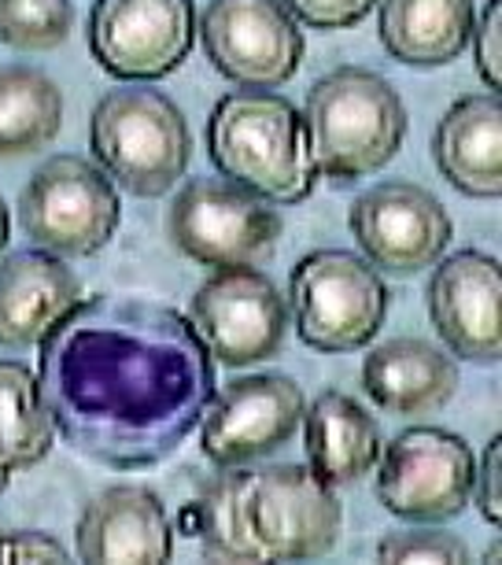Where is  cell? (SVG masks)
<instances>
[{
  "label": "cell",
  "instance_id": "obj_1",
  "mask_svg": "<svg viewBox=\"0 0 502 565\" xmlns=\"http://www.w3.org/2000/svg\"><path fill=\"white\" fill-rule=\"evenodd\" d=\"M38 385L56 433L115 469L174 455L215 399L207 348L181 311L152 300H78L41 340Z\"/></svg>",
  "mask_w": 502,
  "mask_h": 565
},
{
  "label": "cell",
  "instance_id": "obj_2",
  "mask_svg": "<svg viewBox=\"0 0 502 565\" xmlns=\"http://www.w3.org/2000/svg\"><path fill=\"white\" fill-rule=\"evenodd\" d=\"M207 152L222 178L248 189L266 204H299L318 185L303 115L281 93H226L211 108Z\"/></svg>",
  "mask_w": 502,
  "mask_h": 565
},
{
  "label": "cell",
  "instance_id": "obj_3",
  "mask_svg": "<svg viewBox=\"0 0 502 565\" xmlns=\"http://www.w3.org/2000/svg\"><path fill=\"white\" fill-rule=\"evenodd\" d=\"M303 126L318 178L351 185L395 159L407 137V108L377 71L337 67L307 93Z\"/></svg>",
  "mask_w": 502,
  "mask_h": 565
},
{
  "label": "cell",
  "instance_id": "obj_4",
  "mask_svg": "<svg viewBox=\"0 0 502 565\" xmlns=\"http://www.w3.org/2000/svg\"><path fill=\"white\" fill-rule=\"evenodd\" d=\"M89 145L100 170L133 196H163L185 178L192 130L167 93L130 85L104 93L93 108Z\"/></svg>",
  "mask_w": 502,
  "mask_h": 565
},
{
  "label": "cell",
  "instance_id": "obj_5",
  "mask_svg": "<svg viewBox=\"0 0 502 565\" xmlns=\"http://www.w3.org/2000/svg\"><path fill=\"white\" fill-rule=\"evenodd\" d=\"M296 333L307 348L344 355L366 348L388 315V289L362 255L322 248L303 255L288 281Z\"/></svg>",
  "mask_w": 502,
  "mask_h": 565
},
{
  "label": "cell",
  "instance_id": "obj_6",
  "mask_svg": "<svg viewBox=\"0 0 502 565\" xmlns=\"http://www.w3.org/2000/svg\"><path fill=\"white\" fill-rule=\"evenodd\" d=\"M19 226L41 252L85 259L119 230V193L89 159L52 156L30 174L19 196Z\"/></svg>",
  "mask_w": 502,
  "mask_h": 565
},
{
  "label": "cell",
  "instance_id": "obj_7",
  "mask_svg": "<svg viewBox=\"0 0 502 565\" xmlns=\"http://www.w3.org/2000/svg\"><path fill=\"white\" fill-rule=\"evenodd\" d=\"M244 521L259 562H303L337 547L344 507L311 466L288 462L244 473Z\"/></svg>",
  "mask_w": 502,
  "mask_h": 565
},
{
  "label": "cell",
  "instance_id": "obj_8",
  "mask_svg": "<svg viewBox=\"0 0 502 565\" xmlns=\"http://www.w3.org/2000/svg\"><path fill=\"white\" fill-rule=\"evenodd\" d=\"M281 215L226 178H192L170 204V237L200 266H259L281 241Z\"/></svg>",
  "mask_w": 502,
  "mask_h": 565
},
{
  "label": "cell",
  "instance_id": "obj_9",
  "mask_svg": "<svg viewBox=\"0 0 502 565\" xmlns=\"http://www.w3.org/2000/svg\"><path fill=\"white\" fill-rule=\"evenodd\" d=\"M189 322L215 362L252 366L281 351L288 337V303L263 270L226 266L196 289Z\"/></svg>",
  "mask_w": 502,
  "mask_h": 565
},
{
  "label": "cell",
  "instance_id": "obj_10",
  "mask_svg": "<svg viewBox=\"0 0 502 565\" xmlns=\"http://www.w3.org/2000/svg\"><path fill=\"white\" fill-rule=\"evenodd\" d=\"M377 462V499L403 521H451L473 495V451L447 429L399 433Z\"/></svg>",
  "mask_w": 502,
  "mask_h": 565
},
{
  "label": "cell",
  "instance_id": "obj_11",
  "mask_svg": "<svg viewBox=\"0 0 502 565\" xmlns=\"http://www.w3.org/2000/svg\"><path fill=\"white\" fill-rule=\"evenodd\" d=\"M196 41L192 0H96L89 49L122 82H156L189 60Z\"/></svg>",
  "mask_w": 502,
  "mask_h": 565
},
{
  "label": "cell",
  "instance_id": "obj_12",
  "mask_svg": "<svg viewBox=\"0 0 502 565\" xmlns=\"http://www.w3.org/2000/svg\"><path fill=\"white\" fill-rule=\"evenodd\" d=\"M200 41L211 67L244 89H277L303 63V34L281 0H211Z\"/></svg>",
  "mask_w": 502,
  "mask_h": 565
},
{
  "label": "cell",
  "instance_id": "obj_13",
  "mask_svg": "<svg viewBox=\"0 0 502 565\" xmlns=\"http://www.w3.org/2000/svg\"><path fill=\"white\" fill-rule=\"evenodd\" d=\"M348 222L362 259L399 277L429 270L455 233L440 200L414 181H381L366 189L351 204Z\"/></svg>",
  "mask_w": 502,
  "mask_h": 565
},
{
  "label": "cell",
  "instance_id": "obj_14",
  "mask_svg": "<svg viewBox=\"0 0 502 565\" xmlns=\"http://www.w3.org/2000/svg\"><path fill=\"white\" fill-rule=\"evenodd\" d=\"M303 388L281 373H252L215 392L204 411L200 447L218 469L248 466L277 451L296 436L303 422Z\"/></svg>",
  "mask_w": 502,
  "mask_h": 565
},
{
  "label": "cell",
  "instance_id": "obj_15",
  "mask_svg": "<svg viewBox=\"0 0 502 565\" xmlns=\"http://www.w3.org/2000/svg\"><path fill=\"white\" fill-rule=\"evenodd\" d=\"M429 315L436 333L458 359L499 362L502 355V274L499 259L484 252H458L432 263Z\"/></svg>",
  "mask_w": 502,
  "mask_h": 565
},
{
  "label": "cell",
  "instance_id": "obj_16",
  "mask_svg": "<svg viewBox=\"0 0 502 565\" xmlns=\"http://www.w3.org/2000/svg\"><path fill=\"white\" fill-rule=\"evenodd\" d=\"M174 532L156 492L141 484L104 488L78 518L82 562H167Z\"/></svg>",
  "mask_w": 502,
  "mask_h": 565
},
{
  "label": "cell",
  "instance_id": "obj_17",
  "mask_svg": "<svg viewBox=\"0 0 502 565\" xmlns=\"http://www.w3.org/2000/svg\"><path fill=\"white\" fill-rule=\"evenodd\" d=\"M82 281L60 255L15 252L0 263V344L34 348L78 303Z\"/></svg>",
  "mask_w": 502,
  "mask_h": 565
},
{
  "label": "cell",
  "instance_id": "obj_18",
  "mask_svg": "<svg viewBox=\"0 0 502 565\" xmlns=\"http://www.w3.org/2000/svg\"><path fill=\"white\" fill-rule=\"evenodd\" d=\"M362 388L381 411L395 418H421L451 403L458 392V366L429 340H388L362 362Z\"/></svg>",
  "mask_w": 502,
  "mask_h": 565
},
{
  "label": "cell",
  "instance_id": "obj_19",
  "mask_svg": "<svg viewBox=\"0 0 502 565\" xmlns=\"http://www.w3.org/2000/svg\"><path fill=\"white\" fill-rule=\"evenodd\" d=\"M440 174L458 193L495 200L502 193V104L499 93L462 97L444 111L432 137Z\"/></svg>",
  "mask_w": 502,
  "mask_h": 565
},
{
  "label": "cell",
  "instance_id": "obj_20",
  "mask_svg": "<svg viewBox=\"0 0 502 565\" xmlns=\"http://www.w3.org/2000/svg\"><path fill=\"white\" fill-rule=\"evenodd\" d=\"M303 447L311 469L325 484H355L377 466L381 429L373 414L344 392H322L303 411Z\"/></svg>",
  "mask_w": 502,
  "mask_h": 565
},
{
  "label": "cell",
  "instance_id": "obj_21",
  "mask_svg": "<svg viewBox=\"0 0 502 565\" xmlns=\"http://www.w3.org/2000/svg\"><path fill=\"white\" fill-rule=\"evenodd\" d=\"M473 0H381V45L407 67H444L473 34Z\"/></svg>",
  "mask_w": 502,
  "mask_h": 565
},
{
  "label": "cell",
  "instance_id": "obj_22",
  "mask_svg": "<svg viewBox=\"0 0 502 565\" xmlns=\"http://www.w3.org/2000/svg\"><path fill=\"white\" fill-rule=\"evenodd\" d=\"M63 122L60 85L38 67H0V159L41 152Z\"/></svg>",
  "mask_w": 502,
  "mask_h": 565
},
{
  "label": "cell",
  "instance_id": "obj_23",
  "mask_svg": "<svg viewBox=\"0 0 502 565\" xmlns=\"http://www.w3.org/2000/svg\"><path fill=\"white\" fill-rule=\"evenodd\" d=\"M56 422L45 407L38 377L23 362L0 359V462L8 469L38 466L52 451Z\"/></svg>",
  "mask_w": 502,
  "mask_h": 565
},
{
  "label": "cell",
  "instance_id": "obj_24",
  "mask_svg": "<svg viewBox=\"0 0 502 565\" xmlns=\"http://www.w3.org/2000/svg\"><path fill=\"white\" fill-rule=\"evenodd\" d=\"M71 0H0V45L15 52H52L71 38Z\"/></svg>",
  "mask_w": 502,
  "mask_h": 565
},
{
  "label": "cell",
  "instance_id": "obj_25",
  "mask_svg": "<svg viewBox=\"0 0 502 565\" xmlns=\"http://www.w3.org/2000/svg\"><path fill=\"white\" fill-rule=\"evenodd\" d=\"M377 562H469V547L447 532H388L377 543Z\"/></svg>",
  "mask_w": 502,
  "mask_h": 565
},
{
  "label": "cell",
  "instance_id": "obj_26",
  "mask_svg": "<svg viewBox=\"0 0 502 565\" xmlns=\"http://www.w3.org/2000/svg\"><path fill=\"white\" fill-rule=\"evenodd\" d=\"M281 4L311 30H348L362 23L377 0H281Z\"/></svg>",
  "mask_w": 502,
  "mask_h": 565
},
{
  "label": "cell",
  "instance_id": "obj_27",
  "mask_svg": "<svg viewBox=\"0 0 502 565\" xmlns=\"http://www.w3.org/2000/svg\"><path fill=\"white\" fill-rule=\"evenodd\" d=\"M473 49H477V71L488 82L491 93L502 89V0H488L484 15L473 23Z\"/></svg>",
  "mask_w": 502,
  "mask_h": 565
},
{
  "label": "cell",
  "instance_id": "obj_28",
  "mask_svg": "<svg viewBox=\"0 0 502 565\" xmlns=\"http://www.w3.org/2000/svg\"><path fill=\"white\" fill-rule=\"evenodd\" d=\"M0 562H71V551L45 532H0Z\"/></svg>",
  "mask_w": 502,
  "mask_h": 565
},
{
  "label": "cell",
  "instance_id": "obj_29",
  "mask_svg": "<svg viewBox=\"0 0 502 565\" xmlns=\"http://www.w3.org/2000/svg\"><path fill=\"white\" fill-rule=\"evenodd\" d=\"M499 481H502V440L488 444L484 458H480V473H473V492H477V507L484 521L499 525L502 521V492H499Z\"/></svg>",
  "mask_w": 502,
  "mask_h": 565
},
{
  "label": "cell",
  "instance_id": "obj_30",
  "mask_svg": "<svg viewBox=\"0 0 502 565\" xmlns=\"http://www.w3.org/2000/svg\"><path fill=\"white\" fill-rule=\"evenodd\" d=\"M8 237H12V215H8L4 200H0V252L8 248Z\"/></svg>",
  "mask_w": 502,
  "mask_h": 565
},
{
  "label": "cell",
  "instance_id": "obj_31",
  "mask_svg": "<svg viewBox=\"0 0 502 565\" xmlns=\"http://www.w3.org/2000/svg\"><path fill=\"white\" fill-rule=\"evenodd\" d=\"M8 481H12V469H8L4 462H0V492L8 488Z\"/></svg>",
  "mask_w": 502,
  "mask_h": 565
},
{
  "label": "cell",
  "instance_id": "obj_32",
  "mask_svg": "<svg viewBox=\"0 0 502 565\" xmlns=\"http://www.w3.org/2000/svg\"><path fill=\"white\" fill-rule=\"evenodd\" d=\"M0 532H4V529H0Z\"/></svg>",
  "mask_w": 502,
  "mask_h": 565
}]
</instances>
